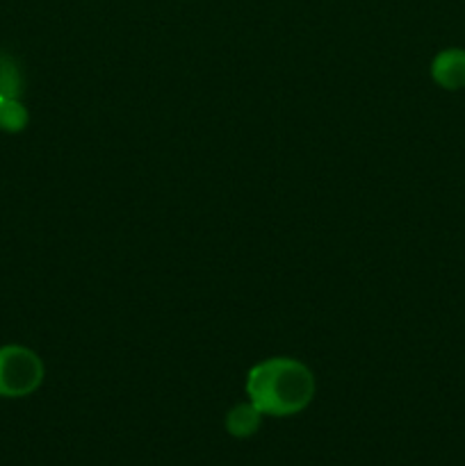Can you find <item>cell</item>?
Instances as JSON below:
<instances>
[{
    "label": "cell",
    "mask_w": 465,
    "mask_h": 466,
    "mask_svg": "<svg viewBox=\"0 0 465 466\" xmlns=\"http://www.w3.org/2000/svg\"><path fill=\"white\" fill-rule=\"evenodd\" d=\"M431 77L438 86L447 91H459L465 86V50L445 48L433 57Z\"/></svg>",
    "instance_id": "3"
},
{
    "label": "cell",
    "mask_w": 465,
    "mask_h": 466,
    "mask_svg": "<svg viewBox=\"0 0 465 466\" xmlns=\"http://www.w3.org/2000/svg\"><path fill=\"white\" fill-rule=\"evenodd\" d=\"M264 414L255 408L253 403H242L235 405L231 412L226 414V431L228 435L237 437V440H244V437H251L258 432L260 421H263Z\"/></svg>",
    "instance_id": "4"
},
{
    "label": "cell",
    "mask_w": 465,
    "mask_h": 466,
    "mask_svg": "<svg viewBox=\"0 0 465 466\" xmlns=\"http://www.w3.org/2000/svg\"><path fill=\"white\" fill-rule=\"evenodd\" d=\"M27 123H30V114H27L21 98H5V96H0V130L16 135V132L26 130Z\"/></svg>",
    "instance_id": "5"
},
{
    "label": "cell",
    "mask_w": 465,
    "mask_h": 466,
    "mask_svg": "<svg viewBox=\"0 0 465 466\" xmlns=\"http://www.w3.org/2000/svg\"><path fill=\"white\" fill-rule=\"evenodd\" d=\"M23 85L26 82H23V73L16 59L7 53H0V96L21 98L23 89H26Z\"/></svg>",
    "instance_id": "6"
},
{
    "label": "cell",
    "mask_w": 465,
    "mask_h": 466,
    "mask_svg": "<svg viewBox=\"0 0 465 466\" xmlns=\"http://www.w3.org/2000/svg\"><path fill=\"white\" fill-rule=\"evenodd\" d=\"M246 396L267 417H294L315 396V376L294 358H269L246 373Z\"/></svg>",
    "instance_id": "1"
},
{
    "label": "cell",
    "mask_w": 465,
    "mask_h": 466,
    "mask_svg": "<svg viewBox=\"0 0 465 466\" xmlns=\"http://www.w3.org/2000/svg\"><path fill=\"white\" fill-rule=\"evenodd\" d=\"M44 382V362L35 350L18 344L0 346V396L23 399Z\"/></svg>",
    "instance_id": "2"
}]
</instances>
